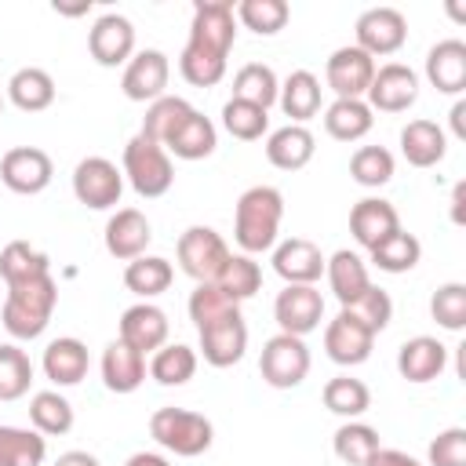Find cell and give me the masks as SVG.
<instances>
[{
	"mask_svg": "<svg viewBox=\"0 0 466 466\" xmlns=\"http://www.w3.org/2000/svg\"><path fill=\"white\" fill-rule=\"evenodd\" d=\"M55 466H102L91 451H80V448H73V451H62L58 459H55Z\"/></svg>",
	"mask_w": 466,
	"mask_h": 466,
	"instance_id": "11a10c76",
	"label": "cell"
},
{
	"mask_svg": "<svg viewBox=\"0 0 466 466\" xmlns=\"http://www.w3.org/2000/svg\"><path fill=\"white\" fill-rule=\"evenodd\" d=\"M284 218V193L277 186H251L233 208V240L240 255L273 251Z\"/></svg>",
	"mask_w": 466,
	"mask_h": 466,
	"instance_id": "7a4b0ae2",
	"label": "cell"
},
{
	"mask_svg": "<svg viewBox=\"0 0 466 466\" xmlns=\"http://www.w3.org/2000/svg\"><path fill=\"white\" fill-rule=\"evenodd\" d=\"M7 98L22 113H44L55 102V80L40 66H25L7 80Z\"/></svg>",
	"mask_w": 466,
	"mask_h": 466,
	"instance_id": "d6a6232c",
	"label": "cell"
},
{
	"mask_svg": "<svg viewBox=\"0 0 466 466\" xmlns=\"http://www.w3.org/2000/svg\"><path fill=\"white\" fill-rule=\"evenodd\" d=\"M277 95H280V80H277V73L269 66L248 62V66L237 69V76H233V98L269 109L277 102Z\"/></svg>",
	"mask_w": 466,
	"mask_h": 466,
	"instance_id": "60d3db41",
	"label": "cell"
},
{
	"mask_svg": "<svg viewBox=\"0 0 466 466\" xmlns=\"http://www.w3.org/2000/svg\"><path fill=\"white\" fill-rule=\"evenodd\" d=\"M237 40V15L229 0H197L189 40L178 55V73L193 87H215L226 76V58Z\"/></svg>",
	"mask_w": 466,
	"mask_h": 466,
	"instance_id": "6da1fadb",
	"label": "cell"
},
{
	"mask_svg": "<svg viewBox=\"0 0 466 466\" xmlns=\"http://www.w3.org/2000/svg\"><path fill=\"white\" fill-rule=\"evenodd\" d=\"M368 255H371V262H375L382 273H408V269L419 266V258H422V244H419V237L397 229L390 240H382V244L371 248Z\"/></svg>",
	"mask_w": 466,
	"mask_h": 466,
	"instance_id": "f6af8a7d",
	"label": "cell"
},
{
	"mask_svg": "<svg viewBox=\"0 0 466 466\" xmlns=\"http://www.w3.org/2000/svg\"><path fill=\"white\" fill-rule=\"evenodd\" d=\"M215 146H218V131H215V124L200 109H193L178 124V131L164 142L167 157H178V160H204V157L215 153Z\"/></svg>",
	"mask_w": 466,
	"mask_h": 466,
	"instance_id": "f1b7e54d",
	"label": "cell"
},
{
	"mask_svg": "<svg viewBox=\"0 0 466 466\" xmlns=\"http://www.w3.org/2000/svg\"><path fill=\"white\" fill-rule=\"evenodd\" d=\"M233 15H237V22H240L244 29H251L255 36H277V33L288 25L291 7H288L284 0H240V4L233 7Z\"/></svg>",
	"mask_w": 466,
	"mask_h": 466,
	"instance_id": "b9f144b4",
	"label": "cell"
},
{
	"mask_svg": "<svg viewBox=\"0 0 466 466\" xmlns=\"http://www.w3.org/2000/svg\"><path fill=\"white\" fill-rule=\"evenodd\" d=\"M430 313L444 331H462L466 328V284L459 280L441 284L430 299Z\"/></svg>",
	"mask_w": 466,
	"mask_h": 466,
	"instance_id": "681fc988",
	"label": "cell"
},
{
	"mask_svg": "<svg viewBox=\"0 0 466 466\" xmlns=\"http://www.w3.org/2000/svg\"><path fill=\"white\" fill-rule=\"evenodd\" d=\"M375 127V113L364 98H335L324 109V131L335 142H357Z\"/></svg>",
	"mask_w": 466,
	"mask_h": 466,
	"instance_id": "f546056e",
	"label": "cell"
},
{
	"mask_svg": "<svg viewBox=\"0 0 466 466\" xmlns=\"http://www.w3.org/2000/svg\"><path fill=\"white\" fill-rule=\"evenodd\" d=\"M324 277H328L331 295H335L342 306H350L353 299H360V295L368 291V284H371L364 258H360L357 251H350V248H339L331 258H324Z\"/></svg>",
	"mask_w": 466,
	"mask_h": 466,
	"instance_id": "83f0119b",
	"label": "cell"
},
{
	"mask_svg": "<svg viewBox=\"0 0 466 466\" xmlns=\"http://www.w3.org/2000/svg\"><path fill=\"white\" fill-rule=\"evenodd\" d=\"M430 466H466V430L448 426L430 441Z\"/></svg>",
	"mask_w": 466,
	"mask_h": 466,
	"instance_id": "816d5d0a",
	"label": "cell"
},
{
	"mask_svg": "<svg viewBox=\"0 0 466 466\" xmlns=\"http://www.w3.org/2000/svg\"><path fill=\"white\" fill-rule=\"evenodd\" d=\"M124 171L106 157H84L73 167V197L91 211H109L120 204Z\"/></svg>",
	"mask_w": 466,
	"mask_h": 466,
	"instance_id": "ba28073f",
	"label": "cell"
},
{
	"mask_svg": "<svg viewBox=\"0 0 466 466\" xmlns=\"http://www.w3.org/2000/svg\"><path fill=\"white\" fill-rule=\"evenodd\" d=\"M448 368V346L433 335H415L397 350V371L404 382L426 386L433 379H441Z\"/></svg>",
	"mask_w": 466,
	"mask_h": 466,
	"instance_id": "ffe728a7",
	"label": "cell"
},
{
	"mask_svg": "<svg viewBox=\"0 0 466 466\" xmlns=\"http://www.w3.org/2000/svg\"><path fill=\"white\" fill-rule=\"evenodd\" d=\"M55 306H58V284H55L51 273L36 277V280H25V284H15V288H7V299H4V309H0L4 331L18 342L40 339L51 324Z\"/></svg>",
	"mask_w": 466,
	"mask_h": 466,
	"instance_id": "3957f363",
	"label": "cell"
},
{
	"mask_svg": "<svg viewBox=\"0 0 466 466\" xmlns=\"http://www.w3.org/2000/svg\"><path fill=\"white\" fill-rule=\"evenodd\" d=\"M47 459V437L25 426H0V466H40Z\"/></svg>",
	"mask_w": 466,
	"mask_h": 466,
	"instance_id": "d590c367",
	"label": "cell"
},
{
	"mask_svg": "<svg viewBox=\"0 0 466 466\" xmlns=\"http://www.w3.org/2000/svg\"><path fill=\"white\" fill-rule=\"evenodd\" d=\"M0 113H4V95H0Z\"/></svg>",
	"mask_w": 466,
	"mask_h": 466,
	"instance_id": "680465c9",
	"label": "cell"
},
{
	"mask_svg": "<svg viewBox=\"0 0 466 466\" xmlns=\"http://www.w3.org/2000/svg\"><path fill=\"white\" fill-rule=\"evenodd\" d=\"M258 371H262V382L266 386H273V390H295L309 375L306 339L284 335V331H277L273 339H266L262 357H258Z\"/></svg>",
	"mask_w": 466,
	"mask_h": 466,
	"instance_id": "52a82bcc",
	"label": "cell"
},
{
	"mask_svg": "<svg viewBox=\"0 0 466 466\" xmlns=\"http://www.w3.org/2000/svg\"><path fill=\"white\" fill-rule=\"evenodd\" d=\"M368 466H422L415 455H408V451H400V448H379L371 459H368Z\"/></svg>",
	"mask_w": 466,
	"mask_h": 466,
	"instance_id": "f5cc1de1",
	"label": "cell"
},
{
	"mask_svg": "<svg viewBox=\"0 0 466 466\" xmlns=\"http://www.w3.org/2000/svg\"><path fill=\"white\" fill-rule=\"evenodd\" d=\"M186 309H189V320L197 324V331L200 328H208V324H215V320H222V317H229V313H237L240 306L215 284V280H208V284H197L193 291H189V302H186Z\"/></svg>",
	"mask_w": 466,
	"mask_h": 466,
	"instance_id": "7dc6e473",
	"label": "cell"
},
{
	"mask_svg": "<svg viewBox=\"0 0 466 466\" xmlns=\"http://www.w3.org/2000/svg\"><path fill=\"white\" fill-rule=\"evenodd\" d=\"M342 309H350L371 335L386 331L390 320H393V299H390L382 288H375V284H368V291H364L360 299H353L350 306H342Z\"/></svg>",
	"mask_w": 466,
	"mask_h": 466,
	"instance_id": "f907efd6",
	"label": "cell"
},
{
	"mask_svg": "<svg viewBox=\"0 0 466 466\" xmlns=\"http://www.w3.org/2000/svg\"><path fill=\"white\" fill-rule=\"evenodd\" d=\"M33 386V360L15 342H0V400H18Z\"/></svg>",
	"mask_w": 466,
	"mask_h": 466,
	"instance_id": "ee69618b",
	"label": "cell"
},
{
	"mask_svg": "<svg viewBox=\"0 0 466 466\" xmlns=\"http://www.w3.org/2000/svg\"><path fill=\"white\" fill-rule=\"evenodd\" d=\"M51 175H55V164L44 149L36 146H15L0 157V182L18 193V197H36L51 186Z\"/></svg>",
	"mask_w": 466,
	"mask_h": 466,
	"instance_id": "7c38bea8",
	"label": "cell"
},
{
	"mask_svg": "<svg viewBox=\"0 0 466 466\" xmlns=\"http://www.w3.org/2000/svg\"><path fill=\"white\" fill-rule=\"evenodd\" d=\"M149 437L171 451V455H182V459H193V455H204L215 441V426L208 415L200 411H189V408H157L149 415Z\"/></svg>",
	"mask_w": 466,
	"mask_h": 466,
	"instance_id": "277c9868",
	"label": "cell"
},
{
	"mask_svg": "<svg viewBox=\"0 0 466 466\" xmlns=\"http://www.w3.org/2000/svg\"><path fill=\"white\" fill-rule=\"evenodd\" d=\"M229 255H233V251L226 248L222 233H215L211 226H189V229L178 237V244H175L178 269H182L186 277H193L197 284L215 280V277L222 273V266H226Z\"/></svg>",
	"mask_w": 466,
	"mask_h": 466,
	"instance_id": "8992f818",
	"label": "cell"
},
{
	"mask_svg": "<svg viewBox=\"0 0 466 466\" xmlns=\"http://www.w3.org/2000/svg\"><path fill=\"white\" fill-rule=\"evenodd\" d=\"M215 284L240 306L244 299H251L262 288V266L251 255H229L226 266H222V273L215 277Z\"/></svg>",
	"mask_w": 466,
	"mask_h": 466,
	"instance_id": "7bdbcfd3",
	"label": "cell"
},
{
	"mask_svg": "<svg viewBox=\"0 0 466 466\" xmlns=\"http://www.w3.org/2000/svg\"><path fill=\"white\" fill-rule=\"evenodd\" d=\"M171 280H175V269H171V262L160 258V255H138V258H131V262L124 266V288H127L131 295H138L142 302L164 295V291L171 288Z\"/></svg>",
	"mask_w": 466,
	"mask_h": 466,
	"instance_id": "1f68e13d",
	"label": "cell"
},
{
	"mask_svg": "<svg viewBox=\"0 0 466 466\" xmlns=\"http://www.w3.org/2000/svg\"><path fill=\"white\" fill-rule=\"evenodd\" d=\"M364 102L371 106V113H404L419 102V73L404 62H386L375 66V76L368 84Z\"/></svg>",
	"mask_w": 466,
	"mask_h": 466,
	"instance_id": "9c48e42d",
	"label": "cell"
},
{
	"mask_svg": "<svg viewBox=\"0 0 466 466\" xmlns=\"http://www.w3.org/2000/svg\"><path fill=\"white\" fill-rule=\"evenodd\" d=\"M167 331H171V324H167V313L160 306L135 302V306H127L120 313V335L116 339L146 357V353H157L167 342Z\"/></svg>",
	"mask_w": 466,
	"mask_h": 466,
	"instance_id": "ac0fdd59",
	"label": "cell"
},
{
	"mask_svg": "<svg viewBox=\"0 0 466 466\" xmlns=\"http://www.w3.org/2000/svg\"><path fill=\"white\" fill-rule=\"evenodd\" d=\"M273 269L284 284H317L324 277V255L306 237H288L273 244Z\"/></svg>",
	"mask_w": 466,
	"mask_h": 466,
	"instance_id": "7402d4cb",
	"label": "cell"
},
{
	"mask_svg": "<svg viewBox=\"0 0 466 466\" xmlns=\"http://www.w3.org/2000/svg\"><path fill=\"white\" fill-rule=\"evenodd\" d=\"M222 127H226L233 138H240V142H255V138H262L266 127H269V109L251 106V102H240V98H229V102L222 106Z\"/></svg>",
	"mask_w": 466,
	"mask_h": 466,
	"instance_id": "c3c4849f",
	"label": "cell"
},
{
	"mask_svg": "<svg viewBox=\"0 0 466 466\" xmlns=\"http://www.w3.org/2000/svg\"><path fill=\"white\" fill-rule=\"evenodd\" d=\"M273 317L284 335L306 339L324 320V295L317 291V284H284V291H277L273 299Z\"/></svg>",
	"mask_w": 466,
	"mask_h": 466,
	"instance_id": "30bf717a",
	"label": "cell"
},
{
	"mask_svg": "<svg viewBox=\"0 0 466 466\" xmlns=\"http://www.w3.org/2000/svg\"><path fill=\"white\" fill-rule=\"evenodd\" d=\"M124 466H171L164 455H157V451H135Z\"/></svg>",
	"mask_w": 466,
	"mask_h": 466,
	"instance_id": "6f0895ef",
	"label": "cell"
},
{
	"mask_svg": "<svg viewBox=\"0 0 466 466\" xmlns=\"http://www.w3.org/2000/svg\"><path fill=\"white\" fill-rule=\"evenodd\" d=\"M149 379H157L160 386H186L197 375V350L186 342H164L149 364H146Z\"/></svg>",
	"mask_w": 466,
	"mask_h": 466,
	"instance_id": "e575fe53",
	"label": "cell"
},
{
	"mask_svg": "<svg viewBox=\"0 0 466 466\" xmlns=\"http://www.w3.org/2000/svg\"><path fill=\"white\" fill-rule=\"evenodd\" d=\"M448 116H451V135H455V138H466V102H462V98L451 106Z\"/></svg>",
	"mask_w": 466,
	"mask_h": 466,
	"instance_id": "9f6ffc18",
	"label": "cell"
},
{
	"mask_svg": "<svg viewBox=\"0 0 466 466\" xmlns=\"http://www.w3.org/2000/svg\"><path fill=\"white\" fill-rule=\"evenodd\" d=\"M102 382L109 393H135L146 382V357L127 342L113 339L102 350Z\"/></svg>",
	"mask_w": 466,
	"mask_h": 466,
	"instance_id": "484cf974",
	"label": "cell"
},
{
	"mask_svg": "<svg viewBox=\"0 0 466 466\" xmlns=\"http://www.w3.org/2000/svg\"><path fill=\"white\" fill-rule=\"evenodd\" d=\"M393 153L386 146H360L353 157H350V175L357 186L364 189H379L393 178Z\"/></svg>",
	"mask_w": 466,
	"mask_h": 466,
	"instance_id": "bcb514c9",
	"label": "cell"
},
{
	"mask_svg": "<svg viewBox=\"0 0 466 466\" xmlns=\"http://www.w3.org/2000/svg\"><path fill=\"white\" fill-rule=\"evenodd\" d=\"M371 76H375V58L353 44L335 47L324 62V80L335 91V98H364Z\"/></svg>",
	"mask_w": 466,
	"mask_h": 466,
	"instance_id": "5bb4252c",
	"label": "cell"
},
{
	"mask_svg": "<svg viewBox=\"0 0 466 466\" xmlns=\"http://www.w3.org/2000/svg\"><path fill=\"white\" fill-rule=\"evenodd\" d=\"M47 273H51L47 251L33 248L29 240H11V244H4V251H0V277H4L7 288L25 284V280H36V277H47Z\"/></svg>",
	"mask_w": 466,
	"mask_h": 466,
	"instance_id": "836d02e7",
	"label": "cell"
},
{
	"mask_svg": "<svg viewBox=\"0 0 466 466\" xmlns=\"http://www.w3.org/2000/svg\"><path fill=\"white\" fill-rule=\"evenodd\" d=\"M317 153V138L306 124H284L266 138V160L280 171H299L313 160Z\"/></svg>",
	"mask_w": 466,
	"mask_h": 466,
	"instance_id": "d4e9b609",
	"label": "cell"
},
{
	"mask_svg": "<svg viewBox=\"0 0 466 466\" xmlns=\"http://www.w3.org/2000/svg\"><path fill=\"white\" fill-rule=\"evenodd\" d=\"M400 153L411 167H437L448 153V135L433 120H408L400 127Z\"/></svg>",
	"mask_w": 466,
	"mask_h": 466,
	"instance_id": "cb8c5ba5",
	"label": "cell"
},
{
	"mask_svg": "<svg viewBox=\"0 0 466 466\" xmlns=\"http://www.w3.org/2000/svg\"><path fill=\"white\" fill-rule=\"evenodd\" d=\"M124 178L131 182V189L146 200L153 197H164L175 182V164L167 157L164 146L149 142L146 135H135L127 146H124V164H120Z\"/></svg>",
	"mask_w": 466,
	"mask_h": 466,
	"instance_id": "5b68a950",
	"label": "cell"
},
{
	"mask_svg": "<svg viewBox=\"0 0 466 466\" xmlns=\"http://www.w3.org/2000/svg\"><path fill=\"white\" fill-rule=\"evenodd\" d=\"M167 80H171V62L164 51L157 47H146V51H135L131 62L124 66V76H120V91L124 98L131 102H157L167 95Z\"/></svg>",
	"mask_w": 466,
	"mask_h": 466,
	"instance_id": "4fadbf2b",
	"label": "cell"
},
{
	"mask_svg": "<svg viewBox=\"0 0 466 466\" xmlns=\"http://www.w3.org/2000/svg\"><path fill=\"white\" fill-rule=\"evenodd\" d=\"M277 102H280L284 116H291V124H306L320 113V80L309 69H295L280 84Z\"/></svg>",
	"mask_w": 466,
	"mask_h": 466,
	"instance_id": "4dcf8cb0",
	"label": "cell"
},
{
	"mask_svg": "<svg viewBox=\"0 0 466 466\" xmlns=\"http://www.w3.org/2000/svg\"><path fill=\"white\" fill-rule=\"evenodd\" d=\"M320 397H324V408L335 411V415H342L346 422H350V419H360V415L371 408V390H368L360 379H353V375H335V379H328Z\"/></svg>",
	"mask_w": 466,
	"mask_h": 466,
	"instance_id": "f35d334b",
	"label": "cell"
},
{
	"mask_svg": "<svg viewBox=\"0 0 466 466\" xmlns=\"http://www.w3.org/2000/svg\"><path fill=\"white\" fill-rule=\"evenodd\" d=\"M29 422L44 437H62L73 430V404L58 390H40L29 400Z\"/></svg>",
	"mask_w": 466,
	"mask_h": 466,
	"instance_id": "8d00e7d4",
	"label": "cell"
},
{
	"mask_svg": "<svg viewBox=\"0 0 466 466\" xmlns=\"http://www.w3.org/2000/svg\"><path fill=\"white\" fill-rule=\"evenodd\" d=\"M87 51L98 66L113 69V66H127L135 55V25L124 15H102L95 18L91 33H87Z\"/></svg>",
	"mask_w": 466,
	"mask_h": 466,
	"instance_id": "2e32d148",
	"label": "cell"
},
{
	"mask_svg": "<svg viewBox=\"0 0 466 466\" xmlns=\"http://www.w3.org/2000/svg\"><path fill=\"white\" fill-rule=\"evenodd\" d=\"M426 80L441 95H462L466 91V44L462 40H437L426 51Z\"/></svg>",
	"mask_w": 466,
	"mask_h": 466,
	"instance_id": "603a6c76",
	"label": "cell"
},
{
	"mask_svg": "<svg viewBox=\"0 0 466 466\" xmlns=\"http://www.w3.org/2000/svg\"><path fill=\"white\" fill-rule=\"evenodd\" d=\"M371 346H375V335L350 309H339V317L328 320V328H324V353L342 368L364 364L371 357Z\"/></svg>",
	"mask_w": 466,
	"mask_h": 466,
	"instance_id": "9a60e30c",
	"label": "cell"
},
{
	"mask_svg": "<svg viewBox=\"0 0 466 466\" xmlns=\"http://www.w3.org/2000/svg\"><path fill=\"white\" fill-rule=\"evenodd\" d=\"M331 448H335V455H339L346 466H368V459H371L382 444H379V430H375V426L350 419V422H342V426L335 430Z\"/></svg>",
	"mask_w": 466,
	"mask_h": 466,
	"instance_id": "ab89813d",
	"label": "cell"
},
{
	"mask_svg": "<svg viewBox=\"0 0 466 466\" xmlns=\"http://www.w3.org/2000/svg\"><path fill=\"white\" fill-rule=\"evenodd\" d=\"M353 36L364 55L371 58H382V55H397L408 40V18L397 11V7H368L357 25H353Z\"/></svg>",
	"mask_w": 466,
	"mask_h": 466,
	"instance_id": "8fae6325",
	"label": "cell"
},
{
	"mask_svg": "<svg viewBox=\"0 0 466 466\" xmlns=\"http://www.w3.org/2000/svg\"><path fill=\"white\" fill-rule=\"evenodd\" d=\"M397 229H400V215H397V208H393L390 200H382V197H364V200H357L353 211H350V233H353V240H357L364 251L379 248V244L390 240Z\"/></svg>",
	"mask_w": 466,
	"mask_h": 466,
	"instance_id": "44dd1931",
	"label": "cell"
},
{
	"mask_svg": "<svg viewBox=\"0 0 466 466\" xmlns=\"http://www.w3.org/2000/svg\"><path fill=\"white\" fill-rule=\"evenodd\" d=\"M106 251L120 262H131L138 255H146L149 240H153V226L138 208H116L106 222Z\"/></svg>",
	"mask_w": 466,
	"mask_h": 466,
	"instance_id": "d6986e66",
	"label": "cell"
},
{
	"mask_svg": "<svg viewBox=\"0 0 466 466\" xmlns=\"http://www.w3.org/2000/svg\"><path fill=\"white\" fill-rule=\"evenodd\" d=\"M451 222L466 226V182H455L451 189Z\"/></svg>",
	"mask_w": 466,
	"mask_h": 466,
	"instance_id": "db71d44e",
	"label": "cell"
},
{
	"mask_svg": "<svg viewBox=\"0 0 466 466\" xmlns=\"http://www.w3.org/2000/svg\"><path fill=\"white\" fill-rule=\"evenodd\" d=\"M87 364H91V360H87V346H84L80 339H73V335L51 339L47 350H44V360H40L44 375H47L55 386H76V382H84Z\"/></svg>",
	"mask_w": 466,
	"mask_h": 466,
	"instance_id": "4316f807",
	"label": "cell"
},
{
	"mask_svg": "<svg viewBox=\"0 0 466 466\" xmlns=\"http://www.w3.org/2000/svg\"><path fill=\"white\" fill-rule=\"evenodd\" d=\"M244 350H248V324L237 313L200 328V357L211 364V368H233L244 360Z\"/></svg>",
	"mask_w": 466,
	"mask_h": 466,
	"instance_id": "e0dca14e",
	"label": "cell"
},
{
	"mask_svg": "<svg viewBox=\"0 0 466 466\" xmlns=\"http://www.w3.org/2000/svg\"><path fill=\"white\" fill-rule=\"evenodd\" d=\"M189 113H193V106H189L186 98H178V95H164V98H157V102L146 106L142 131H138V135H146L149 142L164 146V142L178 131V124H182Z\"/></svg>",
	"mask_w": 466,
	"mask_h": 466,
	"instance_id": "74e56055",
	"label": "cell"
}]
</instances>
